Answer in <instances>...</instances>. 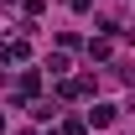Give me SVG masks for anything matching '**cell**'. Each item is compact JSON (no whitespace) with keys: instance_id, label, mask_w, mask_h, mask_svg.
Wrapping results in <instances>:
<instances>
[{"instance_id":"cell-11","label":"cell","mask_w":135,"mask_h":135,"mask_svg":"<svg viewBox=\"0 0 135 135\" xmlns=\"http://www.w3.org/2000/svg\"><path fill=\"white\" fill-rule=\"evenodd\" d=\"M68 5H73L78 16H83V11H94V0H68Z\"/></svg>"},{"instance_id":"cell-1","label":"cell","mask_w":135,"mask_h":135,"mask_svg":"<svg viewBox=\"0 0 135 135\" xmlns=\"http://www.w3.org/2000/svg\"><path fill=\"white\" fill-rule=\"evenodd\" d=\"M114 119H119V104H109V99H99V104H94V109H88V114H83V125H94V130H109Z\"/></svg>"},{"instance_id":"cell-7","label":"cell","mask_w":135,"mask_h":135,"mask_svg":"<svg viewBox=\"0 0 135 135\" xmlns=\"http://www.w3.org/2000/svg\"><path fill=\"white\" fill-rule=\"evenodd\" d=\"M42 68H47L52 78H68V68H73V62H68V52H52V57H47Z\"/></svg>"},{"instance_id":"cell-10","label":"cell","mask_w":135,"mask_h":135,"mask_svg":"<svg viewBox=\"0 0 135 135\" xmlns=\"http://www.w3.org/2000/svg\"><path fill=\"white\" fill-rule=\"evenodd\" d=\"M78 47H83V42H78V31H62V36H57V52H78Z\"/></svg>"},{"instance_id":"cell-12","label":"cell","mask_w":135,"mask_h":135,"mask_svg":"<svg viewBox=\"0 0 135 135\" xmlns=\"http://www.w3.org/2000/svg\"><path fill=\"white\" fill-rule=\"evenodd\" d=\"M0 135H5V109H0Z\"/></svg>"},{"instance_id":"cell-6","label":"cell","mask_w":135,"mask_h":135,"mask_svg":"<svg viewBox=\"0 0 135 135\" xmlns=\"http://www.w3.org/2000/svg\"><path fill=\"white\" fill-rule=\"evenodd\" d=\"M26 109H31V119H36V125L57 119V104H52V99H42V94H36V99H26Z\"/></svg>"},{"instance_id":"cell-2","label":"cell","mask_w":135,"mask_h":135,"mask_svg":"<svg viewBox=\"0 0 135 135\" xmlns=\"http://www.w3.org/2000/svg\"><path fill=\"white\" fill-rule=\"evenodd\" d=\"M42 94V68H21V78H16V99L26 104V99H36Z\"/></svg>"},{"instance_id":"cell-14","label":"cell","mask_w":135,"mask_h":135,"mask_svg":"<svg viewBox=\"0 0 135 135\" xmlns=\"http://www.w3.org/2000/svg\"><path fill=\"white\" fill-rule=\"evenodd\" d=\"M5 5H16V0H5Z\"/></svg>"},{"instance_id":"cell-5","label":"cell","mask_w":135,"mask_h":135,"mask_svg":"<svg viewBox=\"0 0 135 135\" xmlns=\"http://www.w3.org/2000/svg\"><path fill=\"white\" fill-rule=\"evenodd\" d=\"M83 52H88V62H109V57H114V36H104V31H99Z\"/></svg>"},{"instance_id":"cell-4","label":"cell","mask_w":135,"mask_h":135,"mask_svg":"<svg viewBox=\"0 0 135 135\" xmlns=\"http://www.w3.org/2000/svg\"><path fill=\"white\" fill-rule=\"evenodd\" d=\"M57 99H94V78H62Z\"/></svg>"},{"instance_id":"cell-8","label":"cell","mask_w":135,"mask_h":135,"mask_svg":"<svg viewBox=\"0 0 135 135\" xmlns=\"http://www.w3.org/2000/svg\"><path fill=\"white\" fill-rule=\"evenodd\" d=\"M57 135H88V125H83V114H68L62 125H57Z\"/></svg>"},{"instance_id":"cell-13","label":"cell","mask_w":135,"mask_h":135,"mask_svg":"<svg viewBox=\"0 0 135 135\" xmlns=\"http://www.w3.org/2000/svg\"><path fill=\"white\" fill-rule=\"evenodd\" d=\"M16 135H42V130H16Z\"/></svg>"},{"instance_id":"cell-9","label":"cell","mask_w":135,"mask_h":135,"mask_svg":"<svg viewBox=\"0 0 135 135\" xmlns=\"http://www.w3.org/2000/svg\"><path fill=\"white\" fill-rule=\"evenodd\" d=\"M21 11H26V21H42L47 16V0H21Z\"/></svg>"},{"instance_id":"cell-3","label":"cell","mask_w":135,"mask_h":135,"mask_svg":"<svg viewBox=\"0 0 135 135\" xmlns=\"http://www.w3.org/2000/svg\"><path fill=\"white\" fill-rule=\"evenodd\" d=\"M31 47H26V36H0V62H26Z\"/></svg>"}]
</instances>
